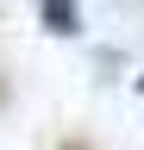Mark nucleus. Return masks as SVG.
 Wrapping results in <instances>:
<instances>
[{"label": "nucleus", "mask_w": 144, "mask_h": 150, "mask_svg": "<svg viewBox=\"0 0 144 150\" xmlns=\"http://www.w3.org/2000/svg\"><path fill=\"white\" fill-rule=\"evenodd\" d=\"M38 19H44V31L75 38L82 31V0H38Z\"/></svg>", "instance_id": "obj_1"}, {"label": "nucleus", "mask_w": 144, "mask_h": 150, "mask_svg": "<svg viewBox=\"0 0 144 150\" xmlns=\"http://www.w3.org/2000/svg\"><path fill=\"white\" fill-rule=\"evenodd\" d=\"M138 94H144V81H138Z\"/></svg>", "instance_id": "obj_2"}]
</instances>
